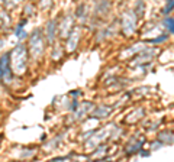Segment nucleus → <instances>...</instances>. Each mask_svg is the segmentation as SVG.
<instances>
[{"label":"nucleus","mask_w":174,"mask_h":162,"mask_svg":"<svg viewBox=\"0 0 174 162\" xmlns=\"http://www.w3.org/2000/svg\"><path fill=\"white\" fill-rule=\"evenodd\" d=\"M10 57L13 58V71L18 72V74H22L25 71V68H26V61H28L25 46L19 44L13 49V52H10Z\"/></svg>","instance_id":"1"},{"label":"nucleus","mask_w":174,"mask_h":162,"mask_svg":"<svg viewBox=\"0 0 174 162\" xmlns=\"http://www.w3.org/2000/svg\"><path fill=\"white\" fill-rule=\"evenodd\" d=\"M29 42H31V54L34 55V58H39V55L42 54V49H44V45H42V36H41L39 29L34 31V33L31 35L29 38Z\"/></svg>","instance_id":"2"},{"label":"nucleus","mask_w":174,"mask_h":162,"mask_svg":"<svg viewBox=\"0 0 174 162\" xmlns=\"http://www.w3.org/2000/svg\"><path fill=\"white\" fill-rule=\"evenodd\" d=\"M9 59H10V52L0 57V81L5 83L12 81V70L9 67Z\"/></svg>","instance_id":"3"},{"label":"nucleus","mask_w":174,"mask_h":162,"mask_svg":"<svg viewBox=\"0 0 174 162\" xmlns=\"http://www.w3.org/2000/svg\"><path fill=\"white\" fill-rule=\"evenodd\" d=\"M164 25H166V28L168 29V32L174 33V19L173 18H168V19L164 20Z\"/></svg>","instance_id":"4"},{"label":"nucleus","mask_w":174,"mask_h":162,"mask_svg":"<svg viewBox=\"0 0 174 162\" xmlns=\"http://www.w3.org/2000/svg\"><path fill=\"white\" fill-rule=\"evenodd\" d=\"M48 41H49V42H52L54 41V26H52V29H51V22H49V23H48Z\"/></svg>","instance_id":"5"},{"label":"nucleus","mask_w":174,"mask_h":162,"mask_svg":"<svg viewBox=\"0 0 174 162\" xmlns=\"http://www.w3.org/2000/svg\"><path fill=\"white\" fill-rule=\"evenodd\" d=\"M173 9H174V0H170V3H168L167 6H166V9H164V13L167 15V13H170Z\"/></svg>","instance_id":"6"},{"label":"nucleus","mask_w":174,"mask_h":162,"mask_svg":"<svg viewBox=\"0 0 174 162\" xmlns=\"http://www.w3.org/2000/svg\"><path fill=\"white\" fill-rule=\"evenodd\" d=\"M168 38V35H162V36H160V38L157 39H152L151 42H154V44H160V42H162V41H166V39Z\"/></svg>","instance_id":"7"}]
</instances>
